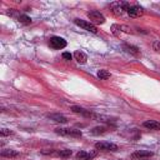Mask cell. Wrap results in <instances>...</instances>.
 I'll use <instances>...</instances> for the list:
<instances>
[{"label": "cell", "instance_id": "5b68a950", "mask_svg": "<svg viewBox=\"0 0 160 160\" xmlns=\"http://www.w3.org/2000/svg\"><path fill=\"white\" fill-rule=\"evenodd\" d=\"M95 149L96 150H104V151H116L118 145H115L112 142H108V141H100V142L95 144Z\"/></svg>", "mask_w": 160, "mask_h": 160}, {"label": "cell", "instance_id": "4fadbf2b", "mask_svg": "<svg viewBox=\"0 0 160 160\" xmlns=\"http://www.w3.org/2000/svg\"><path fill=\"white\" fill-rule=\"evenodd\" d=\"M49 119H51L52 121H56V122H61V124H65L68 121V119L64 116V115H60V114H49L48 115Z\"/></svg>", "mask_w": 160, "mask_h": 160}, {"label": "cell", "instance_id": "5bb4252c", "mask_svg": "<svg viewBox=\"0 0 160 160\" xmlns=\"http://www.w3.org/2000/svg\"><path fill=\"white\" fill-rule=\"evenodd\" d=\"M0 155L4 158H16V156H19V151L11 150V149H5L0 152Z\"/></svg>", "mask_w": 160, "mask_h": 160}, {"label": "cell", "instance_id": "6da1fadb", "mask_svg": "<svg viewBox=\"0 0 160 160\" xmlns=\"http://www.w3.org/2000/svg\"><path fill=\"white\" fill-rule=\"evenodd\" d=\"M55 132L61 136H70V138H81L82 132L79 129L75 128H56Z\"/></svg>", "mask_w": 160, "mask_h": 160}, {"label": "cell", "instance_id": "d6986e66", "mask_svg": "<svg viewBox=\"0 0 160 160\" xmlns=\"http://www.w3.org/2000/svg\"><path fill=\"white\" fill-rule=\"evenodd\" d=\"M56 154H58L60 158H69V156H71L72 151H71V150H68V149H64V150L56 151Z\"/></svg>", "mask_w": 160, "mask_h": 160}, {"label": "cell", "instance_id": "7c38bea8", "mask_svg": "<svg viewBox=\"0 0 160 160\" xmlns=\"http://www.w3.org/2000/svg\"><path fill=\"white\" fill-rule=\"evenodd\" d=\"M74 58H75V60H76L79 64H85V62H86V60H88L86 54H85L84 51H81V50L75 51V52H74Z\"/></svg>", "mask_w": 160, "mask_h": 160}, {"label": "cell", "instance_id": "44dd1931", "mask_svg": "<svg viewBox=\"0 0 160 160\" xmlns=\"http://www.w3.org/2000/svg\"><path fill=\"white\" fill-rule=\"evenodd\" d=\"M62 58H64L65 60H71L72 55H71L70 52H62Z\"/></svg>", "mask_w": 160, "mask_h": 160}, {"label": "cell", "instance_id": "ffe728a7", "mask_svg": "<svg viewBox=\"0 0 160 160\" xmlns=\"http://www.w3.org/2000/svg\"><path fill=\"white\" fill-rule=\"evenodd\" d=\"M0 134H1V136H6V135H12L14 132H12L11 130H9V129H5V128H2V129L0 130Z\"/></svg>", "mask_w": 160, "mask_h": 160}, {"label": "cell", "instance_id": "277c9868", "mask_svg": "<svg viewBox=\"0 0 160 160\" xmlns=\"http://www.w3.org/2000/svg\"><path fill=\"white\" fill-rule=\"evenodd\" d=\"M88 18L90 19V22L91 24H104L105 22V18L104 15L100 12V11H96V10H91L88 12Z\"/></svg>", "mask_w": 160, "mask_h": 160}, {"label": "cell", "instance_id": "ac0fdd59", "mask_svg": "<svg viewBox=\"0 0 160 160\" xmlns=\"http://www.w3.org/2000/svg\"><path fill=\"white\" fill-rule=\"evenodd\" d=\"M124 49H126L128 52H131V54H134V55H139V54H140L139 49H138L136 46H132V45H124Z\"/></svg>", "mask_w": 160, "mask_h": 160}, {"label": "cell", "instance_id": "9c48e42d", "mask_svg": "<svg viewBox=\"0 0 160 160\" xmlns=\"http://www.w3.org/2000/svg\"><path fill=\"white\" fill-rule=\"evenodd\" d=\"M98 155V150H92V151H79L76 154V158L80 159V160H92L95 156Z\"/></svg>", "mask_w": 160, "mask_h": 160}, {"label": "cell", "instance_id": "52a82bcc", "mask_svg": "<svg viewBox=\"0 0 160 160\" xmlns=\"http://www.w3.org/2000/svg\"><path fill=\"white\" fill-rule=\"evenodd\" d=\"M144 15V9L140 5H131L128 10V16L130 18H140Z\"/></svg>", "mask_w": 160, "mask_h": 160}, {"label": "cell", "instance_id": "2e32d148", "mask_svg": "<svg viewBox=\"0 0 160 160\" xmlns=\"http://www.w3.org/2000/svg\"><path fill=\"white\" fill-rule=\"evenodd\" d=\"M18 20H19L21 24H24V25H28V24L31 22V19H30L28 15H25V14H20V15L18 16Z\"/></svg>", "mask_w": 160, "mask_h": 160}, {"label": "cell", "instance_id": "8992f818", "mask_svg": "<svg viewBox=\"0 0 160 160\" xmlns=\"http://www.w3.org/2000/svg\"><path fill=\"white\" fill-rule=\"evenodd\" d=\"M49 45L52 49H64L66 46V41L60 36H52L49 40Z\"/></svg>", "mask_w": 160, "mask_h": 160}, {"label": "cell", "instance_id": "8fae6325", "mask_svg": "<svg viewBox=\"0 0 160 160\" xmlns=\"http://www.w3.org/2000/svg\"><path fill=\"white\" fill-rule=\"evenodd\" d=\"M142 125L150 130H160V122L156 120H146V121H144Z\"/></svg>", "mask_w": 160, "mask_h": 160}, {"label": "cell", "instance_id": "9a60e30c", "mask_svg": "<svg viewBox=\"0 0 160 160\" xmlns=\"http://www.w3.org/2000/svg\"><path fill=\"white\" fill-rule=\"evenodd\" d=\"M106 132V128L105 126H95L90 130V134L91 135H102Z\"/></svg>", "mask_w": 160, "mask_h": 160}, {"label": "cell", "instance_id": "e0dca14e", "mask_svg": "<svg viewBox=\"0 0 160 160\" xmlns=\"http://www.w3.org/2000/svg\"><path fill=\"white\" fill-rule=\"evenodd\" d=\"M98 76H99L101 80H108V79L111 76V74H110L108 70H104V69H102V70H99V71H98Z\"/></svg>", "mask_w": 160, "mask_h": 160}, {"label": "cell", "instance_id": "ba28073f", "mask_svg": "<svg viewBox=\"0 0 160 160\" xmlns=\"http://www.w3.org/2000/svg\"><path fill=\"white\" fill-rule=\"evenodd\" d=\"M71 111H74V112H76V114H80V115H82V116H85V118H92V119H96V114H94V112H91L90 110H86V109H84V108H80V106H71Z\"/></svg>", "mask_w": 160, "mask_h": 160}, {"label": "cell", "instance_id": "30bf717a", "mask_svg": "<svg viewBox=\"0 0 160 160\" xmlns=\"http://www.w3.org/2000/svg\"><path fill=\"white\" fill-rule=\"evenodd\" d=\"M152 151H150V150H138V151H135L132 155H131V158H134V159H139V158H150V156H152Z\"/></svg>", "mask_w": 160, "mask_h": 160}, {"label": "cell", "instance_id": "7402d4cb", "mask_svg": "<svg viewBox=\"0 0 160 160\" xmlns=\"http://www.w3.org/2000/svg\"><path fill=\"white\" fill-rule=\"evenodd\" d=\"M152 46H154V49H155L156 51H160V41H155V42L152 44Z\"/></svg>", "mask_w": 160, "mask_h": 160}, {"label": "cell", "instance_id": "7a4b0ae2", "mask_svg": "<svg viewBox=\"0 0 160 160\" xmlns=\"http://www.w3.org/2000/svg\"><path fill=\"white\" fill-rule=\"evenodd\" d=\"M110 6H111L114 14H116V15H124L125 12L128 14V10H129V8L131 5L129 2H126V1H118V2H112Z\"/></svg>", "mask_w": 160, "mask_h": 160}, {"label": "cell", "instance_id": "3957f363", "mask_svg": "<svg viewBox=\"0 0 160 160\" xmlns=\"http://www.w3.org/2000/svg\"><path fill=\"white\" fill-rule=\"evenodd\" d=\"M74 22H75L78 26H80L81 29L86 30V31H90V32H92V34H96V32H98V28H96L94 24H91L90 21L80 20V19H75Z\"/></svg>", "mask_w": 160, "mask_h": 160}]
</instances>
